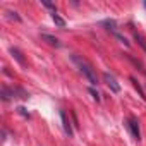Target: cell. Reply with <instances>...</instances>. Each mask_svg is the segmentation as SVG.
Returning a JSON list of instances; mask_svg holds the SVG:
<instances>
[{
	"label": "cell",
	"mask_w": 146,
	"mask_h": 146,
	"mask_svg": "<svg viewBox=\"0 0 146 146\" xmlns=\"http://www.w3.org/2000/svg\"><path fill=\"white\" fill-rule=\"evenodd\" d=\"M103 26H107V29L112 31L113 35L117 33V29H115V21H103Z\"/></svg>",
	"instance_id": "cell-11"
},
{
	"label": "cell",
	"mask_w": 146,
	"mask_h": 146,
	"mask_svg": "<svg viewBox=\"0 0 146 146\" xmlns=\"http://www.w3.org/2000/svg\"><path fill=\"white\" fill-rule=\"evenodd\" d=\"M115 36H117V38H119V40H120V43H124V45H125V46H129V41H127V40H125V38H124V36H122V35H120V33H115Z\"/></svg>",
	"instance_id": "cell-15"
},
{
	"label": "cell",
	"mask_w": 146,
	"mask_h": 146,
	"mask_svg": "<svg viewBox=\"0 0 146 146\" xmlns=\"http://www.w3.org/2000/svg\"><path fill=\"white\" fill-rule=\"evenodd\" d=\"M41 40H45L48 45H52V46H60V41L55 38V36H52V35H46V33H43L41 35Z\"/></svg>",
	"instance_id": "cell-7"
},
{
	"label": "cell",
	"mask_w": 146,
	"mask_h": 146,
	"mask_svg": "<svg viewBox=\"0 0 146 146\" xmlns=\"http://www.w3.org/2000/svg\"><path fill=\"white\" fill-rule=\"evenodd\" d=\"M90 95H91V96H93L96 102H100V100H102V98H100V93H98L95 88H90Z\"/></svg>",
	"instance_id": "cell-13"
},
{
	"label": "cell",
	"mask_w": 146,
	"mask_h": 146,
	"mask_svg": "<svg viewBox=\"0 0 146 146\" xmlns=\"http://www.w3.org/2000/svg\"><path fill=\"white\" fill-rule=\"evenodd\" d=\"M131 83H132V86H134V88L137 90V93H139V96H141V98L144 100V98H146V95H144V91H143V88H141V84H139V83L136 81V78H131Z\"/></svg>",
	"instance_id": "cell-10"
},
{
	"label": "cell",
	"mask_w": 146,
	"mask_h": 146,
	"mask_svg": "<svg viewBox=\"0 0 146 146\" xmlns=\"http://www.w3.org/2000/svg\"><path fill=\"white\" fill-rule=\"evenodd\" d=\"M0 96H2L4 102H9V100L16 98V88H7V86H4L2 91H0Z\"/></svg>",
	"instance_id": "cell-5"
},
{
	"label": "cell",
	"mask_w": 146,
	"mask_h": 146,
	"mask_svg": "<svg viewBox=\"0 0 146 146\" xmlns=\"http://www.w3.org/2000/svg\"><path fill=\"white\" fill-rule=\"evenodd\" d=\"M45 7H48V9H52V12H57V7L53 5V4H50V2H46V0H43V2H41Z\"/></svg>",
	"instance_id": "cell-14"
},
{
	"label": "cell",
	"mask_w": 146,
	"mask_h": 146,
	"mask_svg": "<svg viewBox=\"0 0 146 146\" xmlns=\"http://www.w3.org/2000/svg\"><path fill=\"white\" fill-rule=\"evenodd\" d=\"M7 17H9V19H12V21H17V23L21 21V17H19V14H17L16 11H7Z\"/></svg>",
	"instance_id": "cell-12"
},
{
	"label": "cell",
	"mask_w": 146,
	"mask_h": 146,
	"mask_svg": "<svg viewBox=\"0 0 146 146\" xmlns=\"http://www.w3.org/2000/svg\"><path fill=\"white\" fill-rule=\"evenodd\" d=\"M52 19H53V23H55L58 28H65V21H64L57 12H52Z\"/></svg>",
	"instance_id": "cell-9"
},
{
	"label": "cell",
	"mask_w": 146,
	"mask_h": 146,
	"mask_svg": "<svg viewBox=\"0 0 146 146\" xmlns=\"http://www.w3.org/2000/svg\"><path fill=\"white\" fill-rule=\"evenodd\" d=\"M70 58H72V62H74L76 65H78V69L81 70V74L93 84V86H96L98 84V78H96V72H95V69L84 60V58H81L79 55H70Z\"/></svg>",
	"instance_id": "cell-1"
},
{
	"label": "cell",
	"mask_w": 146,
	"mask_h": 146,
	"mask_svg": "<svg viewBox=\"0 0 146 146\" xmlns=\"http://www.w3.org/2000/svg\"><path fill=\"white\" fill-rule=\"evenodd\" d=\"M60 119H62V125H64L65 134L69 137H72V136H74V131H72V125H70V122H69V119H67V115H65L64 110H60Z\"/></svg>",
	"instance_id": "cell-4"
},
{
	"label": "cell",
	"mask_w": 146,
	"mask_h": 146,
	"mask_svg": "<svg viewBox=\"0 0 146 146\" xmlns=\"http://www.w3.org/2000/svg\"><path fill=\"white\" fill-rule=\"evenodd\" d=\"M11 53H12V57L21 64V65H26V60H24V57H23V52L19 50V48H16V46H12L11 48Z\"/></svg>",
	"instance_id": "cell-6"
},
{
	"label": "cell",
	"mask_w": 146,
	"mask_h": 146,
	"mask_svg": "<svg viewBox=\"0 0 146 146\" xmlns=\"http://www.w3.org/2000/svg\"><path fill=\"white\" fill-rule=\"evenodd\" d=\"M127 127H129V131H131L132 137H134L136 141H139V139H141V132H139V124H137V120H136L134 117H129V119H127Z\"/></svg>",
	"instance_id": "cell-2"
},
{
	"label": "cell",
	"mask_w": 146,
	"mask_h": 146,
	"mask_svg": "<svg viewBox=\"0 0 146 146\" xmlns=\"http://www.w3.org/2000/svg\"><path fill=\"white\" fill-rule=\"evenodd\" d=\"M134 40H136V41H137V45L146 52V38H144L143 35H139L137 31H134Z\"/></svg>",
	"instance_id": "cell-8"
},
{
	"label": "cell",
	"mask_w": 146,
	"mask_h": 146,
	"mask_svg": "<svg viewBox=\"0 0 146 146\" xmlns=\"http://www.w3.org/2000/svg\"><path fill=\"white\" fill-rule=\"evenodd\" d=\"M17 112H19L21 115H24V117H29V113L26 112V108H24V107H19V108H17Z\"/></svg>",
	"instance_id": "cell-16"
},
{
	"label": "cell",
	"mask_w": 146,
	"mask_h": 146,
	"mask_svg": "<svg viewBox=\"0 0 146 146\" xmlns=\"http://www.w3.org/2000/svg\"><path fill=\"white\" fill-rule=\"evenodd\" d=\"M103 81L107 83V86H108L113 93H119V91H120V84L117 83V79L110 74V72H105V74H103Z\"/></svg>",
	"instance_id": "cell-3"
}]
</instances>
